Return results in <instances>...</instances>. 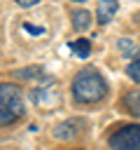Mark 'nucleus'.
I'll list each match as a JSON object with an SVG mask.
<instances>
[{
  "label": "nucleus",
  "mask_w": 140,
  "mask_h": 150,
  "mask_svg": "<svg viewBox=\"0 0 140 150\" xmlns=\"http://www.w3.org/2000/svg\"><path fill=\"white\" fill-rule=\"evenodd\" d=\"M105 94H107V82H105V77L98 70L86 68V70L77 73L75 82H72V96H75V101H79V103H96Z\"/></svg>",
  "instance_id": "obj_1"
},
{
  "label": "nucleus",
  "mask_w": 140,
  "mask_h": 150,
  "mask_svg": "<svg viewBox=\"0 0 140 150\" xmlns=\"http://www.w3.org/2000/svg\"><path fill=\"white\" fill-rule=\"evenodd\" d=\"M79 127H84V122L82 120H70V122H63L61 127H56V131H54V136L56 138H61V141H65V138H72V136H77V129Z\"/></svg>",
  "instance_id": "obj_4"
},
{
  "label": "nucleus",
  "mask_w": 140,
  "mask_h": 150,
  "mask_svg": "<svg viewBox=\"0 0 140 150\" xmlns=\"http://www.w3.org/2000/svg\"><path fill=\"white\" fill-rule=\"evenodd\" d=\"M110 150H140V124L119 127L110 136Z\"/></svg>",
  "instance_id": "obj_3"
},
{
  "label": "nucleus",
  "mask_w": 140,
  "mask_h": 150,
  "mask_svg": "<svg viewBox=\"0 0 140 150\" xmlns=\"http://www.w3.org/2000/svg\"><path fill=\"white\" fill-rule=\"evenodd\" d=\"M26 30H28V33H33V35H42V33H44V28H42V26H28V23H26Z\"/></svg>",
  "instance_id": "obj_10"
},
{
  "label": "nucleus",
  "mask_w": 140,
  "mask_h": 150,
  "mask_svg": "<svg viewBox=\"0 0 140 150\" xmlns=\"http://www.w3.org/2000/svg\"><path fill=\"white\" fill-rule=\"evenodd\" d=\"M37 0H19V7H33Z\"/></svg>",
  "instance_id": "obj_11"
},
{
  "label": "nucleus",
  "mask_w": 140,
  "mask_h": 150,
  "mask_svg": "<svg viewBox=\"0 0 140 150\" xmlns=\"http://www.w3.org/2000/svg\"><path fill=\"white\" fill-rule=\"evenodd\" d=\"M72 26H75L77 30H86V28L91 26V14H89L86 9H75V12H72Z\"/></svg>",
  "instance_id": "obj_6"
},
{
  "label": "nucleus",
  "mask_w": 140,
  "mask_h": 150,
  "mask_svg": "<svg viewBox=\"0 0 140 150\" xmlns=\"http://www.w3.org/2000/svg\"><path fill=\"white\" fill-rule=\"evenodd\" d=\"M23 115V98L16 84L2 82L0 84V124H14Z\"/></svg>",
  "instance_id": "obj_2"
},
{
  "label": "nucleus",
  "mask_w": 140,
  "mask_h": 150,
  "mask_svg": "<svg viewBox=\"0 0 140 150\" xmlns=\"http://www.w3.org/2000/svg\"><path fill=\"white\" fill-rule=\"evenodd\" d=\"M124 105H126L133 115L140 117V91H128V94L124 96Z\"/></svg>",
  "instance_id": "obj_7"
},
{
  "label": "nucleus",
  "mask_w": 140,
  "mask_h": 150,
  "mask_svg": "<svg viewBox=\"0 0 140 150\" xmlns=\"http://www.w3.org/2000/svg\"><path fill=\"white\" fill-rule=\"evenodd\" d=\"M126 73H128V77H131L133 82H140V54H138V59L126 68Z\"/></svg>",
  "instance_id": "obj_9"
},
{
  "label": "nucleus",
  "mask_w": 140,
  "mask_h": 150,
  "mask_svg": "<svg viewBox=\"0 0 140 150\" xmlns=\"http://www.w3.org/2000/svg\"><path fill=\"white\" fill-rule=\"evenodd\" d=\"M70 47H72V52H75L79 59H86L89 52H91V45H89V40H84V38H82V40H75Z\"/></svg>",
  "instance_id": "obj_8"
},
{
  "label": "nucleus",
  "mask_w": 140,
  "mask_h": 150,
  "mask_svg": "<svg viewBox=\"0 0 140 150\" xmlns=\"http://www.w3.org/2000/svg\"><path fill=\"white\" fill-rule=\"evenodd\" d=\"M117 2H112V0H103V2H98V7H96V16H98V21L100 23H107L110 19H112V14L117 12Z\"/></svg>",
  "instance_id": "obj_5"
}]
</instances>
